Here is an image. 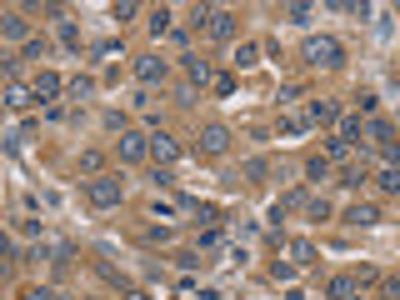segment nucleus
Returning a JSON list of instances; mask_svg holds the SVG:
<instances>
[{"label":"nucleus","mask_w":400,"mask_h":300,"mask_svg":"<svg viewBox=\"0 0 400 300\" xmlns=\"http://www.w3.org/2000/svg\"><path fill=\"white\" fill-rule=\"evenodd\" d=\"M150 30H155V35H165V30H170V11H165V6H155V11H150Z\"/></svg>","instance_id":"obj_21"},{"label":"nucleus","mask_w":400,"mask_h":300,"mask_svg":"<svg viewBox=\"0 0 400 300\" xmlns=\"http://www.w3.org/2000/svg\"><path fill=\"white\" fill-rule=\"evenodd\" d=\"M335 140L346 145V150H360V145H365V120H360V115H340V120H335Z\"/></svg>","instance_id":"obj_4"},{"label":"nucleus","mask_w":400,"mask_h":300,"mask_svg":"<svg viewBox=\"0 0 400 300\" xmlns=\"http://www.w3.org/2000/svg\"><path fill=\"white\" fill-rule=\"evenodd\" d=\"M25 300H61L55 290H25Z\"/></svg>","instance_id":"obj_36"},{"label":"nucleus","mask_w":400,"mask_h":300,"mask_svg":"<svg viewBox=\"0 0 400 300\" xmlns=\"http://www.w3.org/2000/svg\"><path fill=\"white\" fill-rule=\"evenodd\" d=\"M375 186H380L385 196H395V191H400V170H395V165H380V175H375Z\"/></svg>","instance_id":"obj_18"},{"label":"nucleus","mask_w":400,"mask_h":300,"mask_svg":"<svg viewBox=\"0 0 400 300\" xmlns=\"http://www.w3.org/2000/svg\"><path fill=\"white\" fill-rule=\"evenodd\" d=\"M66 90H71V100H85V95L95 90V80H85V76H75V80H71Z\"/></svg>","instance_id":"obj_22"},{"label":"nucleus","mask_w":400,"mask_h":300,"mask_svg":"<svg viewBox=\"0 0 400 300\" xmlns=\"http://www.w3.org/2000/svg\"><path fill=\"white\" fill-rule=\"evenodd\" d=\"M265 170H270V165H265V160H246V165H241V175H246V180H260V175H265Z\"/></svg>","instance_id":"obj_27"},{"label":"nucleus","mask_w":400,"mask_h":300,"mask_svg":"<svg viewBox=\"0 0 400 300\" xmlns=\"http://www.w3.org/2000/svg\"><path fill=\"white\" fill-rule=\"evenodd\" d=\"M121 196H126L121 175H90V180H85V200H90V205H100V210L121 205Z\"/></svg>","instance_id":"obj_3"},{"label":"nucleus","mask_w":400,"mask_h":300,"mask_svg":"<svg viewBox=\"0 0 400 300\" xmlns=\"http://www.w3.org/2000/svg\"><path fill=\"white\" fill-rule=\"evenodd\" d=\"M80 170L95 175V170H100V150H80Z\"/></svg>","instance_id":"obj_26"},{"label":"nucleus","mask_w":400,"mask_h":300,"mask_svg":"<svg viewBox=\"0 0 400 300\" xmlns=\"http://www.w3.org/2000/svg\"><path fill=\"white\" fill-rule=\"evenodd\" d=\"M165 76H170V66H165L160 55H140L135 60V80L140 85H165Z\"/></svg>","instance_id":"obj_5"},{"label":"nucleus","mask_w":400,"mask_h":300,"mask_svg":"<svg viewBox=\"0 0 400 300\" xmlns=\"http://www.w3.org/2000/svg\"><path fill=\"white\" fill-rule=\"evenodd\" d=\"M280 131H285V136H301V131H305V120H301V115H285V120H280Z\"/></svg>","instance_id":"obj_30"},{"label":"nucleus","mask_w":400,"mask_h":300,"mask_svg":"<svg viewBox=\"0 0 400 300\" xmlns=\"http://www.w3.org/2000/svg\"><path fill=\"white\" fill-rule=\"evenodd\" d=\"M0 35H11V40H30V25H25L16 11H6V16H0Z\"/></svg>","instance_id":"obj_14"},{"label":"nucleus","mask_w":400,"mask_h":300,"mask_svg":"<svg viewBox=\"0 0 400 300\" xmlns=\"http://www.w3.org/2000/svg\"><path fill=\"white\" fill-rule=\"evenodd\" d=\"M305 210H310L315 220H325V215H330V205H325V200H305Z\"/></svg>","instance_id":"obj_35"},{"label":"nucleus","mask_w":400,"mask_h":300,"mask_svg":"<svg viewBox=\"0 0 400 300\" xmlns=\"http://www.w3.org/2000/svg\"><path fill=\"white\" fill-rule=\"evenodd\" d=\"M61 40H66V45H71V50H80V30H75V25H71V20H61Z\"/></svg>","instance_id":"obj_25"},{"label":"nucleus","mask_w":400,"mask_h":300,"mask_svg":"<svg viewBox=\"0 0 400 300\" xmlns=\"http://www.w3.org/2000/svg\"><path fill=\"white\" fill-rule=\"evenodd\" d=\"M305 175H310V180H325V175H330V160H325V155L305 160Z\"/></svg>","instance_id":"obj_23"},{"label":"nucleus","mask_w":400,"mask_h":300,"mask_svg":"<svg viewBox=\"0 0 400 300\" xmlns=\"http://www.w3.org/2000/svg\"><path fill=\"white\" fill-rule=\"evenodd\" d=\"M325 300H360V280L356 275H335L325 285Z\"/></svg>","instance_id":"obj_11"},{"label":"nucleus","mask_w":400,"mask_h":300,"mask_svg":"<svg viewBox=\"0 0 400 300\" xmlns=\"http://www.w3.org/2000/svg\"><path fill=\"white\" fill-rule=\"evenodd\" d=\"M186 76H190V90H195V85H210V80H215L210 60H200V55H186Z\"/></svg>","instance_id":"obj_13"},{"label":"nucleus","mask_w":400,"mask_h":300,"mask_svg":"<svg viewBox=\"0 0 400 300\" xmlns=\"http://www.w3.org/2000/svg\"><path fill=\"white\" fill-rule=\"evenodd\" d=\"M301 120H305V126H335V120H340V110H335L330 100H310Z\"/></svg>","instance_id":"obj_10"},{"label":"nucleus","mask_w":400,"mask_h":300,"mask_svg":"<svg viewBox=\"0 0 400 300\" xmlns=\"http://www.w3.org/2000/svg\"><path fill=\"white\" fill-rule=\"evenodd\" d=\"M301 55H305V66H315V71H335L340 60H346V50H340L335 35H310Z\"/></svg>","instance_id":"obj_2"},{"label":"nucleus","mask_w":400,"mask_h":300,"mask_svg":"<svg viewBox=\"0 0 400 300\" xmlns=\"http://www.w3.org/2000/svg\"><path fill=\"white\" fill-rule=\"evenodd\" d=\"M390 136H395V131H390V120H380V115H365V145L375 140V145L385 150V145H395Z\"/></svg>","instance_id":"obj_12"},{"label":"nucleus","mask_w":400,"mask_h":300,"mask_svg":"<svg viewBox=\"0 0 400 300\" xmlns=\"http://www.w3.org/2000/svg\"><path fill=\"white\" fill-rule=\"evenodd\" d=\"M195 30L205 40L225 45V40H236V16L225 11V6H195Z\"/></svg>","instance_id":"obj_1"},{"label":"nucleus","mask_w":400,"mask_h":300,"mask_svg":"<svg viewBox=\"0 0 400 300\" xmlns=\"http://www.w3.org/2000/svg\"><path fill=\"white\" fill-rule=\"evenodd\" d=\"M270 275H275V280H296V265H291V260H275Z\"/></svg>","instance_id":"obj_29"},{"label":"nucleus","mask_w":400,"mask_h":300,"mask_svg":"<svg viewBox=\"0 0 400 300\" xmlns=\"http://www.w3.org/2000/svg\"><path fill=\"white\" fill-rule=\"evenodd\" d=\"M116 155H121L126 165L145 160V136H135V131H121V140H116Z\"/></svg>","instance_id":"obj_8"},{"label":"nucleus","mask_w":400,"mask_h":300,"mask_svg":"<svg viewBox=\"0 0 400 300\" xmlns=\"http://www.w3.org/2000/svg\"><path fill=\"white\" fill-rule=\"evenodd\" d=\"M280 16H285V20H296V25H305L315 11H310V6H280Z\"/></svg>","instance_id":"obj_20"},{"label":"nucleus","mask_w":400,"mask_h":300,"mask_svg":"<svg viewBox=\"0 0 400 300\" xmlns=\"http://www.w3.org/2000/svg\"><path fill=\"white\" fill-rule=\"evenodd\" d=\"M210 85H215V95H231V90H236V80H231V76H215Z\"/></svg>","instance_id":"obj_32"},{"label":"nucleus","mask_w":400,"mask_h":300,"mask_svg":"<svg viewBox=\"0 0 400 300\" xmlns=\"http://www.w3.org/2000/svg\"><path fill=\"white\" fill-rule=\"evenodd\" d=\"M61 90H66V85H61V76H55V71H40V76H35V85H30V95H35L40 105H50Z\"/></svg>","instance_id":"obj_9"},{"label":"nucleus","mask_w":400,"mask_h":300,"mask_svg":"<svg viewBox=\"0 0 400 300\" xmlns=\"http://www.w3.org/2000/svg\"><path fill=\"white\" fill-rule=\"evenodd\" d=\"M215 246H220V225H205L200 230V251H215Z\"/></svg>","instance_id":"obj_24"},{"label":"nucleus","mask_w":400,"mask_h":300,"mask_svg":"<svg viewBox=\"0 0 400 300\" xmlns=\"http://www.w3.org/2000/svg\"><path fill=\"white\" fill-rule=\"evenodd\" d=\"M236 66H241V71L260 66V45H241V50H236Z\"/></svg>","instance_id":"obj_19"},{"label":"nucleus","mask_w":400,"mask_h":300,"mask_svg":"<svg viewBox=\"0 0 400 300\" xmlns=\"http://www.w3.org/2000/svg\"><path fill=\"white\" fill-rule=\"evenodd\" d=\"M145 155H155L160 165H176V160H181V145L160 131V136H145Z\"/></svg>","instance_id":"obj_6"},{"label":"nucleus","mask_w":400,"mask_h":300,"mask_svg":"<svg viewBox=\"0 0 400 300\" xmlns=\"http://www.w3.org/2000/svg\"><path fill=\"white\" fill-rule=\"evenodd\" d=\"M176 265H181V270H200V256H195V251H176Z\"/></svg>","instance_id":"obj_28"},{"label":"nucleus","mask_w":400,"mask_h":300,"mask_svg":"<svg viewBox=\"0 0 400 300\" xmlns=\"http://www.w3.org/2000/svg\"><path fill=\"white\" fill-rule=\"evenodd\" d=\"M200 150L205 155H225L231 150V131L225 126H200Z\"/></svg>","instance_id":"obj_7"},{"label":"nucleus","mask_w":400,"mask_h":300,"mask_svg":"<svg viewBox=\"0 0 400 300\" xmlns=\"http://www.w3.org/2000/svg\"><path fill=\"white\" fill-rule=\"evenodd\" d=\"M135 11H140V6H135V0H121V6H116V20H131Z\"/></svg>","instance_id":"obj_33"},{"label":"nucleus","mask_w":400,"mask_h":300,"mask_svg":"<svg viewBox=\"0 0 400 300\" xmlns=\"http://www.w3.org/2000/svg\"><path fill=\"white\" fill-rule=\"evenodd\" d=\"M380 300H400V285H385V290H380Z\"/></svg>","instance_id":"obj_38"},{"label":"nucleus","mask_w":400,"mask_h":300,"mask_svg":"<svg viewBox=\"0 0 400 300\" xmlns=\"http://www.w3.org/2000/svg\"><path fill=\"white\" fill-rule=\"evenodd\" d=\"M25 60H45V40L30 35V40H25Z\"/></svg>","instance_id":"obj_31"},{"label":"nucleus","mask_w":400,"mask_h":300,"mask_svg":"<svg viewBox=\"0 0 400 300\" xmlns=\"http://www.w3.org/2000/svg\"><path fill=\"white\" fill-rule=\"evenodd\" d=\"M126 300H150V295H126Z\"/></svg>","instance_id":"obj_39"},{"label":"nucleus","mask_w":400,"mask_h":300,"mask_svg":"<svg viewBox=\"0 0 400 300\" xmlns=\"http://www.w3.org/2000/svg\"><path fill=\"white\" fill-rule=\"evenodd\" d=\"M11 251H16V246H11V235H6V230H0V256H11Z\"/></svg>","instance_id":"obj_37"},{"label":"nucleus","mask_w":400,"mask_h":300,"mask_svg":"<svg viewBox=\"0 0 400 300\" xmlns=\"http://www.w3.org/2000/svg\"><path fill=\"white\" fill-rule=\"evenodd\" d=\"M346 155H351V150L340 145V140H330V145H325V160H346Z\"/></svg>","instance_id":"obj_34"},{"label":"nucleus","mask_w":400,"mask_h":300,"mask_svg":"<svg viewBox=\"0 0 400 300\" xmlns=\"http://www.w3.org/2000/svg\"><path fill=\"white\" fill-rule=\"evenodd\" d=\"M291 265H296V270L315 265V246H310V240H291Z\"/></svg>","instance_id":"obj_15"},{"label":"nucleus","mask_w":400,"mask_h":300,"mask_svg":"<svg viewBox=\"0 0 400 300\" xmlns=\"http://www.w3.org/2000/svg\"><path fill=\"white\" fill-rule=\"evenodd\" d=\"M6 105H16V110H25V105H35V95H30V85H20V80H11V85H6Z\"/></svg>","instance_id":"obj_16"},{"label":"nucleus","mask_w":400,"mask_h":300,"mask_svg":"<svg viewBox=\"0 0 400 300\" xmlns=\"http://www.w3.org/2000/svg\"><path fill=\"white\" fill-rule=\"evenodd\" d=\"M375 220H380L375 205H351V210H346V225H375Z\"/></svg>","instance_id":"obj_17"}]
</instances>
